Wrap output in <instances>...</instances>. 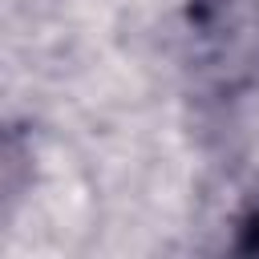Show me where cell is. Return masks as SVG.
<instances>
[{"label": "cell", "mask_w": 259, "mask_h": 259, "mask_svg": "<svg viewBox=\"0 0 259 259\" xmlns=\"http://www.w3.org/2000/svg\"><path fill=\"white\" fill-rule=\"evenodd\" d=\"M186 65L198 89L214 97L259 81V0H190Z\"/></svg>", "instance_id": "cell-1"}, {"label": "cell", "mask_w": 259, "mask_h": 259, "mask_svg": "<svg viewBox=\"0 0 259 259\" xmlns=\"http://www.w3.org/2000/svg\"><path fill=\"white\" fill-rule=\"evenodd\" d=\"M239 251H259V210H251L247 219H243V227H239V243H235Z\"/></svg>", "instance_id": "cell-2"}]
</instances>
